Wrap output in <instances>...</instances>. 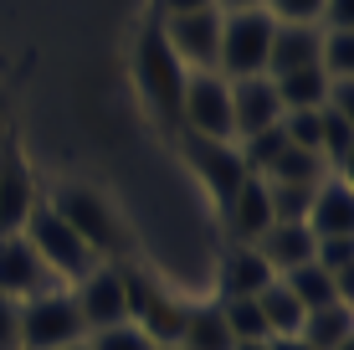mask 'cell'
Wrapping results in <instances>:
<instances>
[{
	"instance_id": "6da1fadb",
	"label": "cell",
	"mask_w": 354,
	"mask_h": 350,
	"mask_svg": "<svg viewBox=\"0 0 354 350\" xmlns=\"http://www.w3.org/2000/svg\"><path fill=\"white\" fill-rule=\"evenodd\" d=\"M46 207L93 247L97 263H118V252H124V222H118L113 201H108L103 191L82 186V180H67V186H57L52 196H46Z\"/></svg>"
},
{
	"instance_id": "7a4b0ae2",
	"label": "cell",
	"mask_w": 354,
	"mask_h": 350,
	"mask_svg": "<svg viewBox=\"0 0 354 350\" xmlns=\"http://www.w3.org/2000/svg\"><path fill=\"white\" fill-rule=\"evenodd\" d=\"M133 82H139V98L149 103V114L175 129L180 93H185V67H180V57L169 52V42L160 36V21H154V26L139 36V46H133Z\"/></svg>"
},
{
	"instance_id": "3957f363",
	"label": "cell",
	"mask_w": 354,
	"mask_h": 350,
	"mask_svg": "<svg viewBox=\"0 0 354 350\" xmlns=\"http://www.w3.org/2000/svg\"><path fill=\"white\" fill-rule=\"evenodd\" d=\"M82 340H88V330H82L77 299L67 283H52L41 294L21 299V350H62Z\"/></svg>"
},
{
	"instance_id": "277c9868",
	"label": "cell",
	"mask_w": 354,
	"mask_h": 350,
	"mask_svg": "<svg viewBox=\"0 0 354 350\" xmlns=\"http://www.w3.org/2000/svg\"><path fill=\"white\" fill-rule=\"evenodd\" d=\"M180 129L190 139H221L236 144V124H231V78L221 72H185V93H180Z\"/></svg>"
},
{
	"instance_id": "5b68a950",
	"label": "cell",
	"mask_w": 354,
	"mask_h": 350,
	"mask_svg": "<svg viewBox=\"0 0 354 350\" xmlns=\"http://www.w3.org/2000/svg\"><path fill=\"white\" fill-rule=\"evenodd\" d=\"M272 31H277V21L267 10H221V57H216V72L221 78H257V72H267Z\"/></svg>"
},
{
	"instance_id": "8992f818",
	"label": "cell",
	"mask_w": 354,
	"mask_h": 350,
	"mask_svg": "<svg viewBox=\"0 0 354 350\" xmlns=\"http://www.w3.org/2000/svg\"><path fill=\"white\" fill-rule=\"evenodd\" d=\"M21 232H26V243L36 247V258L46 263V273H52L57 283H77L82 273L93 268V247L82 243L77 232H72V227L62 222V216H57L52 207H46V196H41V207L31 211V222L21 227Z\"/></svg>"
},
{
	"instance_id": "52a82bcc",
	"label": "cell",
	"mask_w": 354,
	"mask_h": 350,
	"mask_svg": "<svg viewBox=\"0 0 354 350\" xmlns=\"http://www.w3.org/2000/svg\"><path fill=\"white\" fill-rule=\"evenodd\" d=\"M72 299H77L82 330H108V324L129 320V268L124 263H93L77 283H67Z\"/></svg>"
},
{
	"instance_id": "ba28073f",
	"label": "cell",
	"mask_w": 354,
	"mask_h": 350,
	"mask_svg": "<svg viewBox=\"0 0 354 350\" xmlns=\"http://www.w3.org/2000/svg\"><path fill=\"white\" fill-rule=\"evenodd\" d=\"M129 320L139 324L154 345H175L180 324H185V299H175L160 279L129 268Z\"/></svg>"
},
{
	"instance_id": "9c48e42d",
	"label": "cell",
	"mask_w": 354,
	"mask_h": 350,
	"mask_svg": "<svg viewBox=\"0 0 354 350\" xmlns=\"http://www.w3.org/2000/svg\"><path fill=\"white\" fill-rule=\"evenodd\" d=\"M160 36L180 57L185 72H216L221 57V10H185V16H160Z\"/></svg>"
},
{
	"instance_id": "30bf717a",
	"label": "cell",
	"mask_w": 354,
	"mask_h": 350,
	"mask_svg": "<svg viewBox=\"0 0 354 350\" xmlns=\"http://www.w3.org/2000/svg\"><path fill=\"white\" fill-rule=\"evenodd\" d=\"M41 207V186H36L26 155L16 139H0V237L21 232L31 222V211Z\"/></svg>"
},
{
	"instance_id": "8fae6325",
	"label": "cell",
	"mask_w": 354,
	"mask_h": 350,
	"mask_svg": "<svg viewBox=\"0 0 354 350\" xmlns=\"http://www.w3.org/2000/svg\"><path fill=\"white\" fill-rule=\"evenodd\" d=\"M231 124H236V139H252L262 129L283 124V98H277L267 72H257V78H231Z\"/></svg>"
},
{
	"instance_id": "7c38bea8",
	"label": "cell",
	"mask_w": 354,
	"mask_h": 350,
	"mask_svg": "<svg viewBox=\"0 0 354 350\" xmlns=\"http://www.w3.org/2000/svg\"><path fill=\"white\" fill-rule=\"evenodd\" d=\"M57 279L46 273V263L36 258V247L26 243V232H6L0 237V294H10L21 304V299L41 294V288H52Z\"/></svg>"
},
{
	"instance_id": "4fadbf2b",
	"label": "cell",
	"mask_w": 354,
	"mask_h": 350,
	"mask_svg": "<svg viewBox=\"0 0 354 350\" xmlns=\"http://www.w3.org/2000/svg\"><path fill=\"white\" fill-rule=\"evenodd\" d=\"M190 165H195V175H201V186L216 196V207H226L231 201V191L247 180V165H241V155H236V144H221V139H190Z\"/></svg>"
},
{
	"instance_id": "5bb4252c",
	"label": "cell",
	"mask_w": 354,
	"mask_h": 350,
	"mask_svg": "<svg viewBox=\"0 0 354 350\" xmlns=\"http://www.w3.org/2000/svg\"><path fill=\"white\" fill-rule=\"evenodd\" d=\"M308 232L313 237H354V186L349 175H324L308 201Z\"/></svg>"
},
{
	"instance_id": "9a60e30c",
	"label": "cell",
	"mask_w": 354,
	"mask_h": 350,
	"mask_svg": "<svg viewBox=\"0 0 354 350\" xmlns=\"http://www.w3.org/2000/svg\"><path fill=\"white\" fill-rule=\"evenodd\" d=\"M221 216H226L231 243H257L267 227H272V201H267V180H262V175H247L236 191H231V201L221 207Z\"/></svg>"
},
{
	"instance_id": "2e32d148",
	"label": "cell",
	"mask_w": 354,
	"mask_h": 350,
	"mask_svg": "<svg viewBox=\"0 0 354 350\" xmlns=\"http://www.w3.org/2000/svg\"><path fill=\"white\" fill-rule=\"evenodd\" d=\"M313 243H319V237L308 232V222H272L252 247L262 252V263L272 273H288V268H298V263H313Z\"/></svg>"
},
{
	"instance_id": "e0dca14e",
	"label": "cell",
	"mask_w": 354,
	"mask_h": 350,
	"mask_svg": "<svg viewBox=\"0 0 354 350\" xmlns=\"http://www.w3.org/2000/svg\"><path fill=\"white\" fill-rule=\"evenodd\" d=\"M277 279H283L288 294L303 304V315H313V309H328V304H349V279H334V273L319 268V263H298V268L277 273Z\"/></svg>"
},
{
	"instance_id": "ac0fdd59",
	"label": "cell",
	"mask_w": 354,
	"mask_h": 350,
	"mask_svg": "<svg viewBox=\"0 0 354 350\" xmlns=\"http://www.w3.org/2000/svg\"><path fill=\"white\" fill-rule=\"evenodd\" d=\"M277 273L262 263V252L252 243H231L226 258H221V299H252L272 283Z\"/></svg>"
},
{
	"instance_id": "d6986e66",
	"label": "cell",
	"mask_w": 354,
	"mask_h": 350,
	"mask_svg": "<svg viewBox=\"0 0 354 350\" xmlns=\"http://www.w3.org/2000/svg\"><path fill=\"white\" fill-rule=\"evenodd\" d=\"M319 26H283L272 31V52H267V78H283V72H303L319 67ZM324 72V67H319Z\"/></svg>"
},
{
	"instance_id": "ffe728a7",
	"label": "cell",
	"mask_w": 354,
	"mask_h": 350,
	"mask_svg": "<svg viewBox=\"0 0 354 350\" xmlns=\"http://www.w3.org/2000/svg\"><path fill=\"white\" fill-rule=\"evenodd\" d=\"M175 350H236L221 315V299H201V304H185V324H180Z\"/></svg>"
},
{
	"instance_id": "44dd1931",
	"label": "cell",
	"mask_w": 354,
	"mask_h": 350,
	"mask_svg": "<svg viewBox=\"0 0 354 350\" xmlns=\"http://www.w3.org/2000/svg\"><path fill=\"white\" fill-rule=\"evenodd\" d=\"M298 340L308 350H344V345H354V309L349 304H328V309L303 315Z\"/></svg>"
},
{
	"instance_id": "7402d4cb",
	"label": "cell",
	"mask_w": 354,
	"mask_h": 350,
	"mask_svg": "<svg viewBox=\"0 0 354 350\" xmlns=\"http://www.w3.org/2000/svg\"><path fill=\"white\" fill-rule=\"evenodd\" d=\"M257 299V315H262V324H267V335H298V324H303V304L288 294V283L283 279H272L262 288V294H252Z\"/></svg>"
},
{
	"instance_id": "603a6c76",
	"label": "cell",
	"mask_w": 354,
	"mask_h": 350,
	"mask_svg": "<svg viewBox=\"0 0 354 350\" xmlns=\"http://www.w3.org/2000/svg\"><path fill=\"white\" fill-rule=\"evenodd\" d=\"M328 82L319 67H303V72H283V78H272L277 98H283V114H292V108H324L328 103Z\"/></svg>"
},
{
	"instance_id": "cb8c5ba5",
	"label": "cell",
	"mask_w": 354,
	"mask_h": 350,
	"mask_svg": "<svg viewBox=\"0 0 354 350\" xmlns=\"http://www.w3.org/2000/svg\"><path fill=\"white\" fill-rule=\"evenodd\" d=\"M324 175H328L324 160L313 150H298V144H288V150L262 170V180H272V186H319Z\"/></svg>"
},
{
	"instance_id": "d4e9b609",
	"label": "cell",
	"mask_w": 354,
	"mask_h": 350,
	"mask_svg": "<svg viewBox=\"0 0 354 350\" xmlns=\"http://www.w3.org/2000/svg\"><path fill=\"white\" fill-rule=\"evenodd\" d=\"M221 299V294H216ZM221 315H226V330L236 345H257V340H272L267 335V324L257 315V299H221Z\"/></svg>"
},
{
	"instance_id": "484cf974",
	"label": "cell",
	"mask_w": 354,
	"mask_h": 350,
	"mask_svg": "<svg viewBox=\"0 0 354 350\" xmlns=\"http://www.w3.org/2000/svg\"><path fill=\"white\" fill-rule=\"evenodd\" d=\"M319 67L324 78H354V31H328L319 26Z\"/></svg>"
},
{
	"instance_id": "4316f807",
	"label": "cell",
	"mask_w": 354,
	"mask_h": 350,
	"mask_svg": "<svg viewBox=\"0 0 354 350\" xmlns=\"http://www.w3.org/2000/svg\"><path fill=\"white\" fill-rule=\"evenodd\" d=\"M82 345H88V350H165V345H154V340H149V335H144L133 320L108 324V330H93Z\"/></svg>"
},
{
	"instance_id": "83f0119b",
	"label": "cell",
	"mask_w": 354,
	"mask_h": 350,
	"mask_svg": "<svg viewBox=\"0 0 354 350\" xmlns=\"http://www.w3.org/2000/svg\"><path fill=\"white\" fill-rule=\"evenodd\" d=\"M319 186H272L267 180V201H272V222H308V201Z\"/></svg>"
},
{
	"instance_id": "f1b7e54d",
	"label": "cell",
	"mask_w": 354,
	"mask_h": 350,
	"mask_svg": "<svg viewBox=\"0 0 354 350\" xmlns=\"http://www.w3.org/2000/svg\"><path fill=\"white\" fill-rule=\"evenodd\" d=\"M267 16L283 21V26H319L324 16V0H267Z\"/></svg>"
},
{
	"instance_id": "f546056e",
	"label": "cell",
	"mask_w": 354,
	"mask_h": 350,
	"mask_svg": "<svg viewBox=\"0 0 354 350\" xmlns=\"http://www.w3.org/2000/svg\"><path fill=\"white\" fill-rule=\"evenodd\" d=\"M0 350H21V304L0 294Z\"/></svg>"
},
{
	"instance_id": "4dcf8cb0",
	"label": "cell",
	"mask_w": 354,
	"mask_h": 350,
	"mask_svg": "<svg viewBox=\"0 0 354 350\" xmlns=\"http://www.w3.org/2000/svg\"><path fill=\"white\" fill-rule=\"evenodd\" d=\"M319 26H328V31H354V0H324Z\"/></svg>"
},
{
	"instance_id": "1f68e13d",
	"label": "cell",
	"mask_w": 354,
	"mask_h": 350,
	"mask_svg": "<svg viewBox=\"0 0 354 350\" xmlns=\"http://www.w3.org/2000/svg\"><path fill=\"white\" fill-rule=\"evenodd\" d=\"M185 10H221L216 0H160V16H185Z\"/></svg>"
},
{
	"instance_id": "d6a6232c",
	"label": "cell",
	"mask_w": 354,
	"mask_h": 350,
	"mask_svg": "<svg viewBox=\"0 0 354 350\" xmlns=\"http://www.w3.org/2000/svg\"><path fill=\"white\" fill-rule=\"evenodd\" d=\"M216 6H221V10H262L267 0H216Z\"/></svg>"
},
{
	"instance_id": "836d02e7",
	"label": "cell",
	"mask_w": 354,
	"mask_h": 350,
	"mask_svg": "<svg viewBox=\"0 0 354 350\" xmlns=\"http://www.w3.org/2000/svg\"><path fill=\"white\" fill-rule=\"evenodd\" d=\"M267 345H272V350H308L298 335H277V340H267Z\"/></svg>"
},
{
	"instance_id": "e575fe53",
	"label": "cell",
	"mask_w": 354,
	"mask_h": 350,
	"mask_svg": "<svg viewBox=\"0 0 354 350\" xmlns=\"http://www.w3.org/2000/svg\"><path fill=\"white\" fill-rule=\"evenodd\" d=\"M236 350H272V345H267V340H257V345H236Z\"/></svg>"
},
{
	"instance_id": "d590c367",
	"label": "cell",
	"mask_w": 354,
	"mask_h": 350,
	"mask_svg": "<svg viewBox=\"0 0 354 350\" xmlns=\"http://www.w3.org/2000/svg\"><path fill=\"white\" fill-rule=\"evenodd\" d=\"M62 350H88V345H62Z\"/></svg>"
},
{
	"instance_id": "8d00e7d4",
	"label": "cell",
	"mask_w": 354,
	"mask_h": 350,
	"mask_svg": "<svg viewBox=\"0 0 354 350\" xmlns=\"http://www.w3.org/2000/svg\"><path fill=\"white\" fill-rule=\"evenodd\" d=\"M0 139H6V129H0Z\"/></svg>"
},
{
	"instance_id": "74e56055",
	"label": "cell",
	"mask_w": 354,
	"mask_h": 350,
	"mask_svg": "<svg viewBox=\"0 0 354 350\" xmlns=\"http://www.w3.org/2000/svg\"><path fill=\"white\" fill-rule=\"evenodd\" d=\"M165 350H175V345H165Z\"/></svg>"
}]
</instances>
